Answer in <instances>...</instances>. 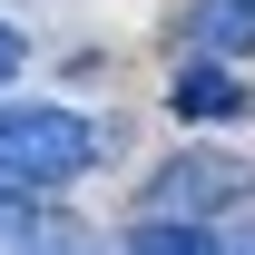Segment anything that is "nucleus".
I'll return each instance as SVG.
<instances>
[{"label":"nucleus","mask_w":255,"mask_h":255,"mask_svg":"<svg viewBox=\"0 0 255 255\" xmlns=\"http://www.w3.org/2000/svg\"><path fill=\"white\" fill-rule=\"evenodd\" d=\"M89 167H98V128L79 108H49V98L0 108V187L10 196H49L69 177H89Z\"/></svg>","instance_id":"f257e3e1"},{"label":"nucleus","mask_w":255,"mask_h":255,"mask_svg":"<svg viewBox=\"0 0 255 255\" xmlns=\"http://www.w3.org/2000/svg\"><path fill=\"white\" fill-rule=\"evenodd\" d=\"M236 196H255V177L236 157H177V167L147 177L137 226H196V216H216V206H236Z\"/></svg>","instance_id":"f03ea898"},{"label":"nucleus","mask_w":255,"mask_h":255,"mask_svg":"<svg viewBox=\"0 0 255 255\" xmlns=\"http://www.w3.org/2000/svg\"><path fill=\"white\" fill-rule=\"evenodd\" d=\"M187 39L206 49V59H246V49H255V0H196V10H187Z\"/></svg>","instance_id":"7ed1b4c3"},{"label":"nucleus","mask_w":255,"mask_h":255,"mask_svg":"<svg viewBox=\"0 0 255 255\" xmlns=\"http://www.w3.org/2000/svg\"><path fill=\"white\" fill-rule=\"evenodd\" d=\"M10 255H98L79 216H10Z\"/></svg>","instance_id":"20e7f679"},{"label":"nucleus","mask_w":255,"mask_h":255,"mask_svg":"<svg viewBox=\"0 0 255 255\" xmlns=\"http://www.w3.org/2000/svg\"><path fill=\"white\" fill-rule=\"evenodd\" d=\"M177 118H236V108H246V89H236V79H226V69H177Z\"/></svg>","instance_id":"39448f33"},{"label":"nucleus","mask_w":255,"mask_h":255,"mask_svg":"<svg viewBox=\"0 0 255 255\" xmlns=\"http://www.w3.org/2000/svg\"><path fill=\"white\" fill-rule=\"evenodd\" d=\"M128 255H216V236H206V226H137Z\"/></svg>","instance_id":"423d86ee"},{"label":"nucleus","mask_w":255,"mask_h":255,"mask_svg":"<svg viewBox=\"0 0 255 255\" xmlns=\"http://www.w3.org/2000/svg\"><path fill=\"white\" fill-rule=\"evenodd\" d=\"M20 59H30V49H20V30H10V20H0V89H10V79H20Z\"/></svg>","instance_id":"0eeeda50"},{"label":"nucleus","mask_w":255,"mask_h":255,"mask_svg":"<svg viewBox=\"0 0 255 255\" xmlns=\"http://www.w3.org/2000/svg\"><path fill=\"white\" fill-rule=\"evenodd\" d=\"M216 255H255V226H236V236H216Z\"/></svg>","instance_id":"6e6552de"},{"label":"nucleus","mask_w":255,"mask_h":255,"mask_svg":"<svg viewBox=\"0 0 255 255\" xmlns=\"http://www.w3.org/2000/svg\"><path fill=\"white\" fill-rule=\"evenodd\" d=\"M10 216H20V196H10V187H0V226H10Z\"/></svg>","instance_id":"1a4fd4ad"}]
</instances>
